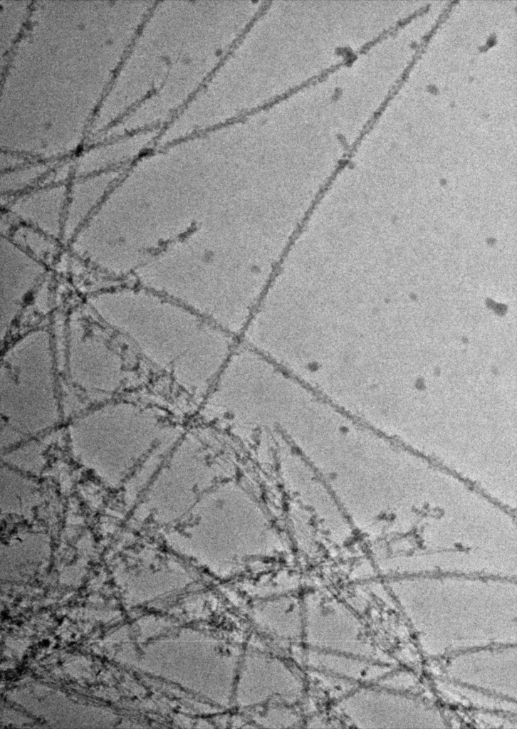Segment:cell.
<instances>
[{
    "label": "cell",
    "instance_id": "6da1fadb",
    "mask_svg": "<svg viewBox=\"0 0 517 729\" xmlns=\"http://www.w3.org/2000/svg\"><path fill=\"white\" fill-rule=\"evenodd\" d=\"M120 320L143 354L193 397H206L234 350L232 335L174 303L137 301Z\"/></svg>",
    "mask_w": 517,
    "mask_h": 729
},
{
    "label": "cell",
    "instance_id": "7a4b0ae2",
    "mask_svg": "<svg viewBox=\"0 0 517 729\" xmlns=\"http://www.w3.org/2000/svg\"><path fill=\"white\" fill-rule=\"evenodd\" d=\"M303 607V639L310 649L348 655L357 651V626L342 602L314 592L305 595Z\"/></svg>",
    "mask_w": 517,
    "mask_h": 729
}]
</instances>
